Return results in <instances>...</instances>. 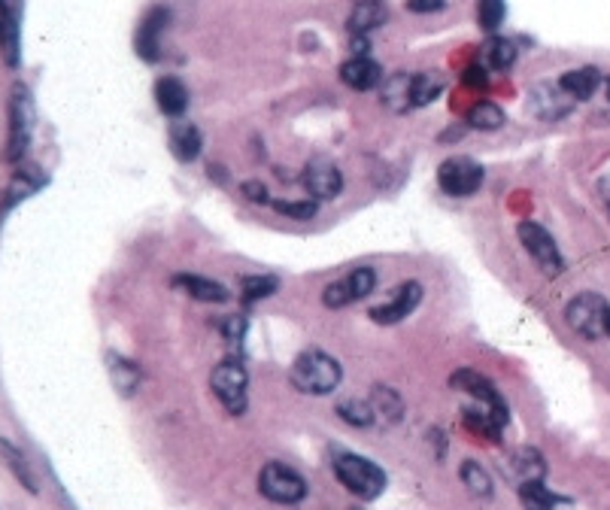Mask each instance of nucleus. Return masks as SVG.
Wrapping results in <instances>:
<instances>
[{
	"mask_svg": "<svg viewBox=\"0 0 610 510\" xmlns=\"http://www.w3.org/2000/svg\"><path fill=\"white\" fill-rule=\"evenodd\" d=\"M386 22H389V7L383 4V0H359L353 16H350V31L365 37L368 31H374Z\"/></svg>",
	"mask_w": 610,
	"mask_h": 510,
	"instance_id": "nucleus-19",
	"label": "nucleus"
},
{
	"mask_svg": "<svg viewBox=\"0 0 610 510\" xmlns=\"http://www.w3.org/2000/svg\"><path fill=\"white\" fill-rule=\"evenodd\" d=\"M419 301H422V286L413 283V280H410V283H401V286L395 289V295H392L386 304H380V307L371 310V319L380 322V325H395V322L407 319V316L419 307Z\"/></svg>",
	"mask_w": 610,
	"mask_h": 510,
	"instance_id": "nucleus-10",
	"label": "nucleus"
},
{
	"mask_svg": "<svg viewBox=\"0 0 610 510\" xmlns=\"http://www.w3.org/2000/svg\"><path fill=\"white\" fill-rule=\"evenodd\" d=\"M167 19H170V13L164 7H155V10L146 13V19L137 28V55L143 61H149V64H155L161 58V40L158 37H161Z\"/></svg>",
	"mask_w": 610,
	"mask_h": 510,
	"instance_id": "nucleus-11",
	"label": "nucleus"
},
{
	"mask_svg": "<svg viewBox=\"0 0 610 510\" xmlns=\"http://www.w3.org/2000/svg\"><path fill=\"white\" fill-rule=\"evenodd\" d=\"M0 46L7 64H19V0H0Z\"/></svg>",
	"mask_w": 610,
	"mask_h": 510,
	"instance_id": "nucleus-15",
	"label": "nucleus"
},
{
	"mask_svg": "<svg viewBox=\"0 0 610 510\" xmlns=\"http://www.w3.org/2000/svg\"><path fill=\"white\" fill-rule=\"evenodd\" d=\"M210 386H213L216 398L225 404L228 413L240 416V413L246 410V386H249V377H246V368H243L237 359L222 362V365L213 371Z\"/></svg>",
	"mask_w": 610,
	"mask_h": 510,
	"instance_id": "nucleus-7",
	"label": "nucleus"
},
{
	"mask_svg": "<svg viewBox=\"0 0 610 510\" xmlns=\"http://www.w3.org/2000/svg\"><path fill=\"white\" fill-rule=\"evenodd\" d=\"M513 471H516L519 483H535V480H544L547 465H544V456L535 447H522L513 456Z\"/></svg>",
	"mask_w": 610,
	"mask_h": 510,
	"instance_id": "nucleus-22",
	"label": "nucleus"
},
{
	"mask_svg": "<svg viewBox=\"0 0 610 510\" xmlns=\"http://www.w3.org/2000/svg\"><path fill=\"white\" fill-rule=\"evenodd\" d=\"M222 331H225L228 344H240L243 334H246V316H228L225 325H222Z\"/></svg>",
	"mask_w": 610,
	"mask_h": 510,
	"instance_id": "nucleus-37",
	"label": "nucleus"
},
{
	"mask_svg": "<svg viewBox=\"0 0 610 510\" xmlns=\"http://www.w3.org/2000/svg\"><path fill=\"white\" fill-rule=\"evenodd\" d=\"M307 195L313 201H331L343 192V174L337 170V164L319 158V161H310L307 170H304V177H301Z\"/></svg>",
	"mask_w": 610,
	"mask_h": 510,
	"instance_id": "nucleus-9",
	"label": "nucleus"
},
{
	"mask_svg": "<svg viewBox=\"0 0 610 510\" xmlns=\"http://www.w3.org/2000/svg\"><path fill=\"white\" fill-rule=\"evenodd\" d=\"M607 92H610V85H607Z\"/></svg>",
	"mask_w": 610,
	"mask_h": 510,
	"instance_id": "nucleus-39",
	"label": "nucleus"
},
{
	"mask_svg": "<svg viewBox=\"0 0 610 510\" xmlns=\"http://www.w3.org/2000/svg\"><path fill=\"white\" fill-rule=\"evenodd\" d=\"M601 85V73L595 67H577V70H568L562 79H559V89L571 98V101H589Z\"/></svg>",
	"mask_w": 610,
	"mask_h": 510,
	"instance_id": "nucleus-18",
	"label": "nucleus"
},
{
	"mask_svg": "<svg viewBox=\"0 0 610 510\" xmlns=\"http://www.w3.org/2000/svg\"><path fill=\"white\" fill-rule=\"evenodd\" d=\"M441 92H444V79L438 73H413V104L416 107L438 101Z\"/></svg>",
	"mask_w": 610,
	"mask_h": 510,
	"instance_id": "nucleus-28",
	"label": "nucleus"
},
{
	"mask_svg": "<svg viewBox=\"0 0 610 510\" xmlns=\"http://www.w3.org/2000/svg\"><path fill=\"white\" fill-rule=\"evenodd\" d=\"M462 82L468 85V89H474V92H483L486 85H489V67H486L483 61L471 64V67L462 73Z\"/></svg>",
	"mask_w": 610,
	"mask_h": 510,
	"instance_id": "nucleus-35",
	"label": "nucleus"
},
{
	"mask_svg": "<svg viewBox=\"0 0 610 510\" xmlns=\"http://www.w3.org/2000/svg\"><path fill=\"white\" fill-rule=\"evenodd\" d=\"M480 61L489 67V70H510L513 61H516V46L513 40H504V37H489L483 52H480Z\"/></svg>",
	"mask_w": 610,
	"mask_h": 510,
	"instance_id": "nucleus-23",
	"label": "nucleus"
},
{
	"mask_svg": "<svg viewBox=\"0 0 610 510\" xmlns=\"http://www.w3.org/2000/svg\"><path fill=\"white\" fill-rule=\"evenodd\" d=\"M565 316H568V325H571L580 337H586V340L610 337V304H607L604 298L592 295V292L577 295V298L568 304Z\"/></svg>",
	"mask_w": 610,
	"mask_h": 510,
	"instance_id": "nucleus-3",
	"label": "nucleus"
},
{
	"mask_svg": "<svg viewBox=\"0 0 610 510\" xmlns=\"http://www.w3.org/2000/svg\"><path fill=\"white\" fill-rule=\"evenodd\" d=\"M562 98H568V95L559 89V85H556V89H553V85H541V89L535 92V113L541 119H547V122H556L559 116H565L571 110Z\"/></svg>",
	"mask_w": 610,
	"mask_h": 510,
	"instance_id": "nucleus-24",
	"label": "nucleus"
},
{
	"mask_svg": "<svg viewBox=\"0 0 610 510\" xmlns=\"http://www.w3.org/2000/svg\"><path fill=\"white\" fill-rule=\"evenodd\" d=\"M280 216H289V219H298V222H310L316 216V201L307 198V201H277L274 204Z\"/></svg>",
	"mask_w": 610,
	"mask_h": 510,
	"instance_id": "nucleus-34",
	"label": "nucleus"
},
{
	"mask_svg": "<svg viewBox=\"0 0 610 510\" xmlns=\"http://www.w3.org/2000/svg\"><path fill=\"white\" fill-rule=\"evenodd\" d=\"M31 128H34V107H31V98L25 89H16V98H13V134H10V158L22 155L25 146H28V137H31Z\"/></svg>",
	"mask_w": 610,
	"mask_h": 510,
	"instance_id": "nucleus-13",
	"label": "nucleus"
},
{
	"mask_svg": "<svg viewBox=\"0 0 610 510\" xmlns=\"http://www.w3.org/2000/svg\"><path fill=\"white\" fill-rule=\"evenodd\" d=\"M438 186L450 198H471L483 186V167L474 158H465V155L447 158L441 164V170H438Z\"/></svg>",
	"mask_w": 610,
	"mask_h": 510,
	"instance_id": "nucleus-6",
	"label": "nucleus"
},
{
	"mask_svg": "<svg viewBox=\"0 0 610 510\" xmlns=\"http://www.w3.org/2000/svg\"><path fill=\"white\" fill-rule=\"evenodd\" d=\"M410 13H438L447 7V0H407Z\"/></svg>",
	"mask_w": 610,
	"mask_h": 510,
	"instance_id": "nucleus-38",
	"label": "nucleus"
},
{
	"mask_svg": "<svg viewBox=\"0 0 610 510\" xmlns=\"http://www.w3.org/2000/svg\"><path fill=\"white\" fill-rule=\"evenodd\" d=\"M450 383L456 386V389H462V392H468L477 404H483V407H489L504 425H507V401L501 398V392L492 386V380L489 377H483V374H477V371H456L453 377H450Z\"/></svg>",
	"mask_w": 610,
	"mask_h": 510,
	"instance_id": "nucleus-8",
	"label": "nucleus"
},
{
	"mask_svg": "<svg viewBox=\"0 0 610 510\" xmlns=\"http://www.w3.org/2000/svg\"><path fill=\"white\" fill-rule=\"evenodd\" d=\"M383 104L392 110V113H407L413 110V76L407 73H395L383 82Z\"/></svg>",
	"mask_w": 610,
	"mask_h": 510,
	"instance_id": "nucleus-20",
	"label": "nucleus"
},
{
	"mask_svg": "<svg viewBox=\"0 0 610 510\" xmlns=\"http://www.w3.org/2000/svg\"><path fill=\"white\" fill-rule=\"evenodd\" d=\"M280 289V280L271 274H252L240 280V298L243 301H261V298H271Z\"/></svg>",
	"mask_w": 610,
	"mask_h": 510,
	"instance_id": "nucleus-27",
	"label": "nucleus"
},
{
	"mask_svg": "<svg viewBox=\"0 0 610 510\" xmlns=\"http://www.w3.org/2000/svg\"><path fill=\"white\" fill-rule=\"evenodd\" d=\"M516 234H519L522 246H526V252L538 262V268H541L547 277H559V274L565 271L562 252H559L553 234H550L544 225H538V222H519Z\"/></svg>",
	"mask_w": 610,
	"mask_h": 510,
	"instance_id": "nucleus-4",
	"label": "nucleus"
},
{
	"mask_svg": "<svg viewBox=\"0 0 610 510\" xmlns=\"http://www.w3.org/2000/svg\"><path fill=\"white\" fill-rule=\"evenodd\" d=\"M519 501L526 510H574V504L556 492H550L541 480L519 483Z\"/></svg>",
	"mask_w": 610,
	"mask_h": 510,
	"instance_id": "nucleus-17",
	"label": "nucleus"
},
{
	"mask_svg": "<svg viewBox=\"0 0 610 510\" xmlns=\"http://www.w3.org/2000/svg\"><path fill=\"white\" fill-rule=\"evenodd\" d=\"M337 413L343 422H350V425H359V429H365V425H371L377 416H374V407L371 401H359V398H350V401H340L337 404Z\"/></svg>",
	"mask_w": 610,
	"mask_h": 510,
	"instance_id": "nucleus-30",
	"label": "nucleus"
},
{
	"mask_svg": "<svg viewBox=\"0 0 610 510\" xmlns=\"http://www.w3.org/2000/svg\"><path fill=\"white\" fill-rule=\"evenodd\" d=\"M289 377H292V386L304 395H331L340 386L343 371H340V362L331 359L328 353L307 350L295 359Z\"/></svg>",
	"mask_w": 610,
	"mask_h": 510,
	"instance_id": "nucleus-1",
	"label": "nucleus"
},
{
	"mask_svg": "<svg viewBox=\"0 0 610 510\" xmlns=\"http://www.w3.org/2000/svg\"><path fill=\"white\" fill-rule=\"evenodd\" d=\"M465 122H468L471 128H477V131H495V128H501V125L507 122V116H504V110H501L498 104H492V101H477V104L468 110Z\"/></svg>",
	"mask_w": 610,
	"mask_h": 510,
	"instance_id": "nucleus-25",
	"label": "nucleus"
},
{
	"mask_svg": "<svg viewBox=\"0 0 610 510\" xmlns=\"http://www.w3.org/2000/svg\"><path fill=\"white\" fill-rule=\"evenodd\" d=\"M173 286L183 289L186 295L198 298V301H207V304H225L231 298V292L210 280V277H195V274H180V277H173Z\"/></svg>",
	"mask_w": 610,
	"mask_h": 510,
	"instance_id": "nucleus-16",
	"label": "nucleus"
},
{
	"mask_svg": "<svg viewBox=\"0 0 610 510\" xmlns=\"http://www.w3.org/2000/svg\"><path fill=\"white\" fill-rule=\"evenodd\" d=\"M258 489L277 504H298L307 495V483L298 471L280 462H268L258 474Z\"/></svg>",
	"mask_w": 610,
	"mask_h": 510,
	"instance_id": "nucleus-5",
	"label": "nucleus"
},
{
	"mask_svg": "<svg viewBox=\"0 0 610 510\" xmlns=\"http://www.w3.org/2000/svg\"><path fill=\"white\" fill-rule=\"evenodd\" d=\"M155 104L164 116L180 119L189 107V92L177 76H164L155 82Z\"/></svg>",
	"mask_w": 610,
	"mask_h": 510,
	"instance_id": "nucleus-14",
	"label": "nucleus"
},
{
	"mask_svg": "<svg viewBox=\"0 0 610 510\" xmlns=\"http://www.w3.org/2000/svg\"><path fill=\"white\" fill-rule=\"evenodd\" d=\"M340 79L350 85L353 92H371L383 82V70L368 55H356V58H350L340 67Z\"/></svg>",
	"mask_w": 610,
	"mask_h": 510,
	"instance_id": "nucleus-12",
	"label": "nucleus"
},
{
	"mask_svg": "<svg viewBox=\"0 0 610 510\" xmlns=\"http://www.w3.org/2000/svg\"><path fill=\"white\" fill-rule=\"evenodd\" d=\"M334 474L346 489H350L353 495H359L362 501H374L386 489V474L371 459H362V456H353V453H340L334 459Z\"/></svg>",
	"mask_w": 610,
	"mask_h": 510,
	"instance_id": "nucleus-2",
	"label": "nucleus"
},
{
	"mask_svg": "<svg viewBox=\"0 0 610 510\" xmlns=\"http://www.w3.org/2000/svg\"><path fill=\"white\" fill-rule=\"evenodd\" d=\"M201 146H204V140H201V131L195 128V125H189V122H177L170 128V149H173V155H177L180 161H195L198 155H201Z\"/></svg>",
	"mask_w": 610,
	"mask_h": 510,
	"instance_id": "nucleus-21",
	"label": "nucleus"
},
{
	"mask_svg": "<svg viewBox=\"0 0 610 510\" xmlns=\"http://www.w3.org/2000/svg\"><path fill=\"white\" fill-rule=\"evenodd\" d=\"M371 407H374V416L383 419V422H398V419H401V410H404L398 392L389 389V386H377V389H374Z\"/></svg>",
	"mask_w": 610,
	"mask_h": 510,
	"instance_id": "nucleus-26",
	"label": "nucleus"
},
{
	"mask_svg": "<svg viewBox=\"0 0 610 510\" xmlns=\"http://www.w3.org/2000/svg\"><path fill=\"white\" fill-rule=\"evenodd\" d=\"M504 0H477V22L483 31H498L504 22Z\"/></svg>",
	"mask_w": 610,
	"mask_h": 510,
	"instance_id": "nucleus-33",
	"label": "nucleus"
},
{
	"mask_svg": "<svg viewBox=\"0 0 610 510\" xmlns=\"http://www.w3.org/2000/svg\"><path fill=\"white\" fill-rule=\"evenodd\" d=\"M462 483L468 486V492L474 498H489L492 495V477L486 474V468H480V462L468 459L462 465Z\"/></svg>",
	"mask_w": 610,
	"mask_h": 510,
	"instance_id": "nucleus-29",
	"label": "nucleus"
},
{
	"mask_svg": "<svg viewBox=\"0 0 610 510\" xmlns=\"http://www.w3.org/2000/svg\"><path fill=\"white\" fill-rule=\"evenodd\" d=\"M343 280H346V286H350L353 301L368 298V295L374 292V286H377V274H374V268H368V265H362V268L350 271V274H346Z\"/></svg>",
	"mask_w": 610,
	"mask_h": 510,
	"instance_id": "nucleus-32",
	"label": "nucleus"
},
{
	"mask_svg": "<svg viewBox=\"0 0 610 510\" xmlns=\"http://www.w3.org/2000/svg\"><path fill=\"white\" fill-rule=\"evenodd\" d=\"M240 192H243V198L252 201V204H268V201H271L268 186H265V183H258V180H246V183L240 186Z\"/></svg>",
	"mask_w": 610,
	"mask_h": 510,
	"instance_id": "nucleus-36",
	"label": "nucleus"
},
{
	"mask_svg": "<svg viewBox=\"0 0 610 510\" xmlns=\"http://www.w3.org/2000/svg\"><path fill=\"white\" fill-rule=\"evenodd\" d=\"M110 374H113V383L116 389H122L125 395H131L140 383V371L134 368V362L122 359V356H113L110 359Z\"/></svg>",
	"mask_w": 610,
	"mask_h": 510,
	"instance_id": "nucleus-31",
	"label": "nucleus"
}]
</instances>
